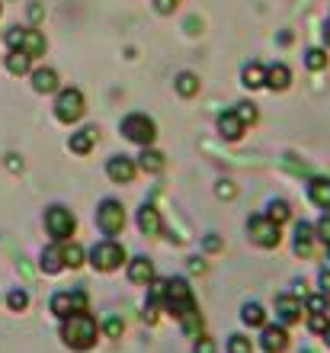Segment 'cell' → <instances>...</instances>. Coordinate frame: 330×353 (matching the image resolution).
Listing matches in <instances>:
<instances>
[{"instance_id":"obj_12","label":"cell","mask_w":330,"mask_h":353,"mask_svg":"<svg viewBox=\"0 0 330 353\" xmlns=\"http://www.w3.org/2000/svg\"><path fill=\"white\" fill-rule=\"evenodd\" d=\"M135 170H138V164L132 158H125V154H116V158H110V164H106V174H110L112 183H132V180H135Z\"/></svg>"},{"instance_id":"obj_27","label":"cell","mask_w":330,"mask_h":353,"mask_svg":"<svg viewBox=\"0 0 330 353\" xmlns=\"http://www.w3.org/2000/svg\"><path fill=\"white\" fill-rule=\"evenodd\" d=\"M61 244V261H65V267L77 270L83 263V248L81 244H74V241H58Z\"/></svg>"},{"instance_id":"obj_43","label":"cell","mask_w":330,"mask_h":353,"mask_svg":"<svg viewBox=\"0 0 330 353\" xmlns=\"http://www.w3.org/2000/svg\"><path fill=\"white\" fill-rule=\"evenodd\" d=\"M176 3H180V0H154V7H157V13H174L176 10Z\"/></svg>"},{"instance_id":"obj_20","label":"cell","mask_w":330,"mask_h":353,"mask_svg":"<svg viewBox=\"0 0 330 353\" xmlns=\"http://www.w3.org/2000/svg\"><path fill=\"white\" fill-rule=\"evenodd\" d=\"M218 132H221V139L238 141L240 135H244V122L234 116V110H231V112H221V116H218Z\"/></svg>"},{"instance_id":"obj_24","label":"cell","mask_w":330,"mask_h":353,"mask_svg":"<svg viewBox=\"0 0 330 353\" xmlns=\"http://www.w3.org/2000/svg\"><path fill=\"white\" fill-rule=\"evenodd\" d=\"M29 68H32V58L23 52V48H10V55H7V71L10 74H29Z\"/></svg>"},{"instance_id":"obj_39","label":"cell","mask_w":330,"mask_h":353,"mask_svg":"<svg viewBox=\"0 0 330 353\" xmlns=\"http://www.w3.org/2000/svg\"><path fill=\"white\" fill-rule=\"evenodd\" d=\"M103 331H106V337H122V331H125V325H122V318H110L106 325H103Z\"/></svg>"},{"instance_id":"obj_1","label":"cell","mask_w":330,"mask_h":353,"mask_svg":"<svg viewBox=\"0 0 330 353\" xmlns=\"http://www.w3.org/2000/svg\"><path fill=\"white\" fill-rule=\"evenodd\" d=\"M96 337H100V325L93 321L90 312H77V315L61 318V344L71 347V350L83 353L96 347Z\"/></svg>"},{"instance_id":"obj_48","label":"cell","mask_w":330,"mask_h":353,"mask_svg":"<svg viewBox=\"0 0 330 353\" xmlns=\"http://www.w3.org/2000/svg\"><path fill=\"white\" fill-rule=\"evenodd\" d=\"M29 17L39 19V17H42V7H39V3H32V7H29Z\"/></svg>"},{"instance_id":"obj_50","label":"cell","mask_w":330,"mask_h":353,"mask_svg":"<svg viewBox=\"0 0 330 353\" xmlns=\"http://www.w3.org/2000/svg\"><path fill=\"white\" fill-rule=\"evenodd\" d=\"M327 261H330V244H327Z\"/></svg>"},{"instance_id":"obj_22","label":"cell","mask_w":330,"mask_h":353,"mask_svg":"<svg viewBox=\"0 0 330 353\" xmlns=\"http://www.w3.org/2000/svg\"><path fill=\"white\" fill-rule=\"evenodd\" d=\"M39 267H42V273H48V276L61 273V270H65V261H61V244H52V248H45V251H42V261H39Z\"/></svg>"},{"instance_id":"obj_42","label":"cell","mask_w":330,"mask_h":353,"mask_svg":"<svg viewBox=\"0 0 330 353\" xmlns=\"http://www.w3.org/2000/svg\"><path fill=\"white\" fill-rule=\"evenodd\" d=\"M318 286H321V296L330 299V270H321V273H318Z\"/></svg>"},{"instance_id":"obj_4","label":"cell","mask_w":330,"mask_h":353,"mask_svg":"<svg viewBox=\"0 0 330 353\" xmlns=\"http://www.w3.org/2000/svg\"><path fill=\"white\" fill-rule=\"evenodd\" d=\"M122 261H125V248L119 241H100L96 248L90 251V263L93 270H100V273H112V270H119Z\"/></svg>"},{"instance_id":"obj_10","label":"cell","mask_w":330,"mask_h":353,"mask_svg":"<svg viewBox=\"0 0 330 353\" xmlns=\"http://www.w3.org/2000/svg\"><path fill=\"white\" fill-rule=\"evenodd\" d=\"M305 315V302L298 296H276V318L279 325H298Z\"/></svg>"},{"instance_id":"obj_14","label":"cell","mask_w":330,"mask_h":353,"mask_svg":"<svg viewBox=\"0 0 330 353\" xmlns=\"http://www.w3.org/2000/svg\"><path fill=\"white\" fill-rule=\"evenodd\" d=\"M138 228H141V234H147V238H154V234H161V212H157L154 205H141L138 209Z\"/></svg>"},{"instance_id":"obj_8","label":"cell","mask_w":330,"mask_h":353,"mask_svg":"<svg viewBox=\"0 0 330 353\" xmlns=\"http://www.w3.org/2000/svg\"><path fill=\"white\" fill-rule=\"evenodd\" d=\"M45 228L55 241H68V238L74 234V228H77V219L68 212L65 205H52V209L45 212Z\"/></svg>"},{"instance_id":"obj_11","label":"cell","mask_w":330,"mask_h":353,"mask_svg":"<svg viewBox=\"0 0 330 353\" xmlns=\"http://www.w3.org/2000/svg\"><path fill=\"white\" fill-rule=\"evenodd\" d=\"M260 347H263L266 353H285V347H289V331H285V325H263Z\"/></svg>"},{"instance_id":"obj_45","label":"cell","mask_w":330,"mask_h":353,"mask_svg":"<svg viewBox=\"0 0 330 353\" xmlns=\"http://www.w3.org/2000/svg\"><path fill=\"white\" fill-rule=\"evenodd\" d=\"M205 251H221V238L209 234V238H205Z\"/></svg>"},{"instance_id":"obj_28","label":"cell","mask_w":330,"mask_h":353,"mask_svg":"<svg viewBox=\"0 0 330 353\" xmlns=\"http://www.w3.org/2000/svg\"><path fill=\"white\" fill-rule=\"evenodd\" d=\"M174 87L180 97H196V93H199V77H196L193 71H183V74H176Z\"/></svg>"},{"instance_id":"obj_2","label":"cell","mask_w":330,"mask_h":353,"mask_svg":"<svg viewBox=\"0 0 330 353\" xmlns=\"http://www.w3.org/2000/svg\"><path fill=\"white\" fill-rule=\"evenodd\" d=\"M161 308L164 312H170V315L180 321V318L193 315V312H199L196 308V299H193V289H189V283H186L183 276H174L164 283V292H161Z\"/></svg>"},{"instance_id":"obj_49","label":"cell","mask_w":330,"mask_h":353,"mask_svg":"<svg viewBox=\"0 0 330 353\" xmlns=\"http://www.w3.org/2000/svg\"><path fill=\"white\" fill-rule=\"evenodd\" d=\"M321 337H324V341H327V347H330V327H327V331H324Z\"/></svg>"},{"instance_id":"obj_9","label":"cell","mask_w":330,"mask_h":353,"mask_svg":"<svg viewBox=\"0 0 330 353\" xmlns=\"http://www.w3.org/2000/svg\"><path fill=\"white\" fill-rule=\"evenodd\" d=\"M48 308H52L58 318L87 312V292H83V289H74V292H55V296H52V302H48Z\"/></svg>"},{"instance_id":"obj_31","label":"cell","mask_w":330,"mask_h":353,"mask_svg":"<svg viewBox=\"0 0 330 353\" xmlns=\"http://www.w3.org/2000/svg\"><path fill=\"white\" fill-rule=\"evenodd\" d=\"M305 65H308V71H324L327 68V52L324 48H308L305 52Z\"/></svg>"},{"instance_id":"obj_19","label":"cell","mask_w":330,"mask_h":353,"mask_svg":"<svg viewBox=\"0 0 330 353\" xmlns=\"http://www.w3.org/2000/svg\"><path fill=\"white\" fill-rule=\"evenodd\" d=\"M138 168L145 170V174H161V170L167 168V158L157 148L147 145V148H141V154H138Z\"/></svg>"},{"instance_id":"obj_36","label":"cell","mask_w":330,"mask_h":353,"mask_svg":"<svg viewBox=\"0 0 330 353\" xmlns=\"http://www.w3.org/2000/svg\"><path fill=\"white\" fill-rule=\"evenodd\" d=\"M314 238L324 244H330V212H324L321 219H318V225H314Z\"/></svg>"},{"instance_id":"obj_35","label":"cell","mask_w":330,"mask_h":353,"mask_svg":"<svg viewBox=\"0 0 330 353\" xmlns=\"http://www.w3.org/2000/svg\"><path fill=\"white\" fill-rule=\"evenodd\" d=\"M228 353H254V344H250V337L231 334V337H228Z\"/></svg>"},{"instance_id":"obj_21","label":"cell","mask_w":330,"mask_h":353,"mask_svg":"<svg viewBox=\"0 0 330 353\" xmlns=\"http://www.w3.org/2000/svg\"><path fill=\"white\" fill-rule=\"evenodd\" d=\"M240 84L247 87V90H260V87H266V68L257 65V61L244 65V71H240Z\"/></svg>"},{"instance_id":"obj_6","label":"cell","mask_w":330,"mask_h":353,"mask_svg":"<svg viewBox=\"0 0 330 353\" xmlns=\"http://www.w3.org/2000/svg\"><path fill=\"white\" fill-rule=\"evenodd\" d=\"M83 93L77 90V87H68V90H61L58 93V100H55V116H58V122H77L83 116Z\"/></svg>"},{"instance_id":"obj_17","label":"cell","mask_w":330,"mask_h":353,"mask_svg":"<svg viewBox=\"0 0 330 353\" xmlns=\"http://www.w3.org/2000/svg\"><path fill=\"white\" fill-rule=\"evenodd\" d=\"M32 90L36 93H55L58 90V71L55 68H36V71H32Z\"/></svg>"},{"instance_id":"obj_34","label":"cell","mask_w":330,"mask_h":353,"mask_svg":"<svg viewBox=\"0 0 330 353\" xmlns=\"http://www.w3.org/2000/svg\"><path fill=\"white\" fill-rule=\"evenodd\" d=\"M234 116H238V119L244 122V129H247V125H254V122H257V106H254V103H238Z\"/></svg>"},{"instance_id":"obj_25","label":"cell","mask_w":330,"mask_h":353,"mask_svg":"<svg viewBox=\"0 0 330 353\" xmlns=\"http://www.w3.org/2000/svg\"><path fill=\"white\" fill-rule=\"evenodd\" d=\"M23 52H26L29 58L45 55V36H42L39 29H26V36H23Z\"/></svg>"},{"instance_id":"obj_40","label":"cell","mask_w":330,"mask_h":353,"mask_svg":"<svg viewBox=\"0 0 330 353\" xmlns=\"http://www.w3.org/2000/svg\"><path fill=\"white\" fill-rule=\"evenodd\" d=\"M23 36H26V29H19V26L7 29V46L10 48H23Z\"/></svg>"},{"instance_id":"obj_7","label":"cell","mask_w":330,"mask_h":353,"mask_svg":"<svg viewBox=\"0 0 330 353\" xmlns=\"http://www.w3.org/2000/svg\"><path fill=\"white\" fill-rule=\"evenodd\" d=\"M96 225L103 228V234L116 238V234L125 228V209H122V203H116V199H103L100 209H96Z\"/></svg>"},{"instance_id":"obj_26","label":"cell","mask_w":330,"mask_h":353,"mask_svg":"<svg viewBox=\"0 0 330 353\" xmlns=\"http://www.w3.org/2000/svg\"><path fill=\"white\" fill-rule=\"evenodd\" d=\"M240 321L247 327H263L266 325V308L260 302H247V305L240 308Z\"/></svg>"},{"instance_id":"obj_44","label":"cell","mask_w":330,"mask_h":353,"mask_svg":"<svg viewBox=\"0 0 330 353\" xmlns=\"http://www.w3.org/2000/svg\"><path fill=\"white\" fill-rule=\"evenodd\" d=\"M189 273H205V261H199V257H189Z\"/></svg>"},{"instance_id":"obj_30","label":"cell","mask_w":330,"mask_h":353,"mask_svg":"<svg viewBox=\"0 0 330 353\" xmlns=\"http://www.w3.org/2000/svg\"><path fill=\"white\" fill-rule=\"evenodd\" d=\"M266 219H273L276 225H282V222L292 219V209H289V203H282V199H273L269 209H266Z\"/></svg>"},{"instance_id":"obj_13","label":"cell","mask_w":330,"mask_h":353,"mask_svg":"<svg viewBox=\"0 0 330 353\" xmlns=\"http://www.w3.org/2000/svg\"><path fill=\"white\" fill-rule=\"evenodd\" d=\"M308 199H311L318 209L330 212V176H314L308 183Z\"/></svg>"},{"instance_id":"obj_41","label":"cell","mask_w":330,"mask_h":353,"mask_svg":"<svg viewBox=\"0 0 330 353\" xmlns=\"http://www.w3.org/2000/svg\"><path fill=\"white\" fill-rule=\"evenodd\" d=\"M193 353H215V344H212V337H196V344H193Z\"/></svg>"},{"instance_id":"obj_15","label":"cell","mask_w":330,"mask_h":353,"mask_svg":"<svg viewBox=\"0 0 330 353\" xmlns=\"http://www.w3.org/2000/svg\"><path fill=\"white\" fill-rule=\"evenodd\" d=\"M295 254L298 257H311L314 254V228L308 222L295 225Z\"/></svg>"},{"instance_id":"obj_46","label":"cell","mask_w":330,"mask_h":353,"mask_svg":"<svg viewBox=\"0 0 330 353\" xmlns=\"http://www.w3.org/2000/svg\"><path fill=\"white\" fill-rule=\"evenodd\" d=\"M7 168L10 170H23V161H19L17 154H7Z\"/></svg>"},{"instance_id":"obj_23","label":"cell","mask_w":330,"mask_h":353,"mask_svg":"<svg viewBox=\"0 0 330 353\" xmlns=\"http://www.w3.org/2000/svg\"><path fill=\"white\" fill-rule=\"evenodd\" d=\"M93 141H96V129H81V132H74V135H71L68 148H71L74 154H90Z\"/></svg>"},{"instance_id":"obj_3","label":"cell","mask_w":330,"mask_h":353,"mask_svg":"<svg viewBox=\"0 0 330 353\" xmlns=\"http://www.w3.org/2000/svg\"><path fill=\"white\" fill-rule=\"evenodd\" d=\"M122 135L129 141H135V145H141V148H147L157 139V125L154 119H147L145 112H132V116L122 119Z\"/></svg>"},{"instance_id":"obj_47","label":"cell","mask_w":330,"mask_h":353,"mask_svg":"<svg viewBox=\"0 0 330 353\" xmlns=\"http://www.w3.org/2000/svg\"><path fill=\"white\" fill-rule=\"evenodd\" d=\"M324 46L330 48V17H327V23H324Z\"/></svg>"},{"instance_id":"obj_33","label":"cell","mask_w":330,"mask_h":353,"mask_svg":"<svg viewBox=\"0 0 330 353\" xmlns=\"http://www.w3.org/2000/svg\"><path fill=\"white\" fill-rule=\"evenodd\" d=\"M308 327H311L314 334H324V331L330 327L327 312H308Z\"/></svg>"},{"instance_id":"obj_16","label":"cell","mask_w":330,"mask_h":353,"mask_svg":"<svg viewBox=\"0 0 330 353\" xmlns=\"http://www.w3.org/2000/svg\"><path fill=\"white\" fill-rule=\"evenodd\" d=\"M289 84H292V71H289V65L276 61L273 68H266V87H269V90H289Z\"/></svg>"},{"instance_id":"obj_5","label":"cell","mask_w":330,"mask_h":353,"mask_svg":"<svg viewBox=\"0 0 330 353\" xmlns=\"http://www.w3.org/2000/svg\"><path fill=\"white\" fill-rule=\"evenodd\" d=\"M247 234L250 241L257 244V248H279V241H282V234H279V225L273 222V219H266V215H254L247 222Z\"/></svg>"},{"instance_id":"obj_32","label":"cell","mask_w":330,"mask_h":353,"mask_svg":"<svg viewBox=\"0 0 330 353\" xmlns=\"http://www.w3.org/2000/svg\"><path fill=\"white\" fill-rule=\"evenodd\" d=\"M7 308L10 312H26L29 308V292L26 289H13V292H7Z\"/></svg>"},{"instance_id":"obj_18","label":"cell","mask_w":330,"mask_h":353,"mask_svg":"<svg viewBox=\"0 0 330 353\" xmlns=\"http://www.w3.org/2000/svg\"><path fill=\"white\" fill-rule=\"evenodd\" d=\"M129 279L135 286H147V283L154 279V263L147 261V257H135V261L129 263Z\"/></svg>"},{"instance_id":"obj_37","label":"cell","mask_w":330,"mask_h":353,"mask_svg":"<svg viewBox=\"0 0 330 353\" xmlns=\"http://www.w3.org/2000/svg\"><path fill=\"white\" fill-rule=\"evenodd\" d=\"M302 302H305V312H327V302H330V299L318 292V296H305Z\"/></svg>"},{"instance_id":"obj_38","label":"cell","mask_w":330,"mask_h":353,"mask_svg":"<svg viewBox=\"0 0 330 353\" xmlns=\"http://www.w3.org/2000/svg\"><path fill=\"white\" fill-rule=\"evenodd\" d=\"M215 196H218V199H234V196H238V186L231 183V180H221V183L215 186Z\"/></svg>"},{"instance_id":"obj_29","label":"cell","mask_w":330,"mask_h":353,"mask_svg":"<svg viewBox=\"0 0 330 353\" xmlns=\"http://www.w3.org/2000/svg\"><path fill=\"white\" fill-rule=\"evenodd\" d=\"M180 327H183V334L186 337H202L205 334V321H202V315L199 312H193V315H186V318H180Z\"/></svg>"}]
</instances>
